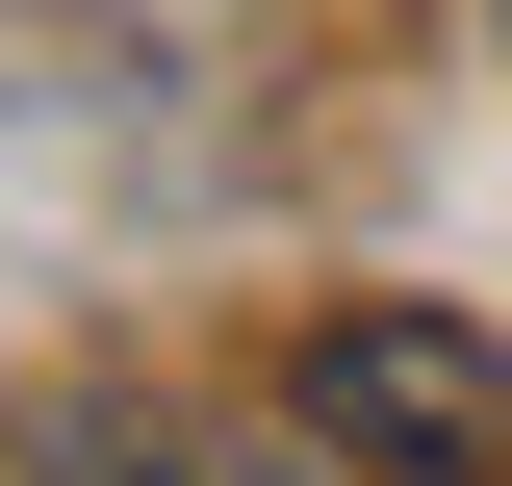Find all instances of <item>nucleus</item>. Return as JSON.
<instances>
[{
	"label": "nucleus",
	"mask_w": 512,
	"mask_h": 486,
	"mask_svg": "<svg viewBox=\"0 0 512 486\" xmlns=\"http://www.w3.org/2000/svg\"><path fill=\"white\" fill-rule=\"evenodd\" d=\"M308 461H359V486H512V333H461V307H333L308 333Z\"/></svg>",
	"instance_id": "1"
},
{
	"label": "nucleus",
	"mask_w": 512,
	"mask_h": 486,
	"mask_svg": "<svg viewBox=\"0 0 512 486\" xmlns=\"http://www.w3.org/2000/svg\"><path fill=\"white\" fill-rule=\"evenodd\" d=\"M77 486H333V461H231V435H128V461H77Z\"/></svg>",
	"instance_id": "2"
}]
</instances>
